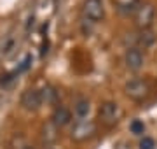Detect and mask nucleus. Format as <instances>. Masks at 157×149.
Masks as SVG:
<instances>
[{"instance_id": "obj_1", "label": "nucleus", "mask_w": 157, "mask_h": 149, "mask_svg": "<svg viewBox=\"0 0 157 149\" xmlns=\"http://www.w3.org/2000/svg\"><path fill=\"white\" fill-rule=\"evenodd\" d=\"M98 119H100V123L105 128L117 126L121 123V119H122V109H121V105L117 102H112V100L103 102L100 105V109H98Z\"/></svg>"}, {"instance_id": "obj_2", "label": "nucleus", "mask_w": 157, "mask_h": 149, "mask_svg": "<svg viewBox=\"0 0 157 149\" xmlns=\"http://www.w3.org/2000/svg\"><path fill=\"white\" fill-rule=\"evenodd\" d=\"M124 93H126L128 98L135 100V102H145L147 98L150 97L152 88H150V84H148L147 79L136 77V79H129L124 84Z\"/></svg>"}, {"instance_id": "obj_3", "label": "nucleus", "mask_w": 157, "mask_h": 149, "mask_svg": "<svg viewBox=\"0 0 157 149\" xmlns=\"http://www.w3.org/2000/svg\"><path fill=\"white\" fill-rule=\"evenodd\" d=\"M98 133V125L91 119H82L77 121L75 125L72 126L70 130V137L75 142H86V140H91V139L96 137Z\"/></svg>"}, {"instance_id": "obj_4", "label": "nucleus", "mask_w": 157, "mask_h": 149, "mask_svg": "<svg viewBox=\"0 0 157 149\" xmlns=\"http://www.w3.org/2000/svg\"><path fill=\"white\" fill-rule=\"evenodd\" d=\"M82 16L86 21L100 23L105 18V6L103 0H84L82 2Z\"/></svg>"}, {"instance_id": "obj_5", "label": "nucleus", "mask_w": 157, "mask_h": 149, "mask_svg": "<svg viewBox=\"0 0 157 149\" xmlns=\"http://www.w3.org/2000/svg\"><path fill=\"white\" fill-rule=\"evenodd\" d=\"M155 19V9L152 4H141L135 11V25L138 30H150Z\"/></svg>"}, {"instance_id": "obj_6", "label": "nucleus", "mask_w": 157, "mask_h": 149, "mask_svg": "<svg viewBox=\"0 0 157 149\" xmlns=\"http://www.w3.org/2000/svg\"><path fill=\"white\" fill-rule=\"evenodd\" d=\"M42 97H40V90L35 88H28L26 91H23L21 95V107L28 112H37L42 107Z\"/></svg>"}, {"instance_id": "obj_7", "label": "nucleus", "mask_w": 157, "mask_h": 149, "mask_svg": "<svg viewBox=\"0 0 157 149\" xmlns=\"http://www.w3.org/2000/svg\"><path fill=\"white\" fill-rule=\"evenodd\" d=\"M124 63L131 72H138L143 69L145 65V58L141 54L140 47H129L128 51L124 53Z\"/></svg>"}, {"instance_id": "obj_8", "label": "nucleus", "mask_w": 157, "mask_h": 149, "mask_svg": "<svg viewBox=\"0 0 157 149\" xmlns=\"http://www.w3.org/2000/svg\"><path fill=\"white\" fill-rule=\"evenodd\" d=\"M72 118H73V114H72V111L68 109V107H65V105H56L54 111H52L51 121L61 130V128H65V126H68L70 123H72Z\"/></svg>"}, {"instance_id": "obj_9", "label": "nucleus", "mask_w": 157, "mask_h": 149, "mask_svg": "<svg viewBox=\"0 0 157 149\" xmlns=\"http://www.w3.org/2000/svg\"><path fill=\"white\" fill-rule=\"evenodd\" d=\"M58 137H59V128H58L52 121H47V123L42 126V132H40L42 144H44L45 147H49L52 144H56Z\"/></svg>"}, {"instance_id": "obj_10", "label": "nucleus", "mask_w": 157, "mask_h": 149, "mask_svg": "<svg viewBox=\"0 0 157 149\" xmlns=\"http://www.w3.org/2000/svg\"><path fill=\"white\" fill-rule=\"evenodd\" d=\"M91 114V102L87 98L80 97L73 102V116L77 118V121H82V119H87Z\"/></svg>"}, {"instance_id": "obj_11", "label": "nucleus", "mask_w": 157, "mask_h": 149, "mask_svg": "<svg viewBox=\"0 0 157 149\" xmlns=\"http://www.w3.org/2000/svg\"><path fill=\"white\" fill-rule=\"evenodd\" d=\"M40 97H42L44 105H59V91L51 84H45L40 90Z\"/></svg>"}, {"instance_id": "obj_12", "label": "nucleus", "mask_w": 157, "mask_h": 149, "mask_svg": "<svg viewBox=\"0 0 157 149\" xmlns=\"http://www.w3.org/2000/svg\"><path fill=\"white\" fill-rule=\"evenodd\" d=\"M136 42L140 47H150L155 42V34L152 30H140L136 35Z\"/></svg>"}, {"instance_id": "obj_13", "label": "nucleus", "mask_w": 157, "mask_h": 149, "mask_svg": "<svg viewBox=\"0 0 157 149\" xmlns=\"http://www.w3.org/2000/svg\"><path fill=\"white\" fill-rule=\"evenodd\" d=\"M129 130L133 135H143L145 133V123L141 119H133L129 123Z\"/></svg>"}, {"instance_id": "obj_14", "label": "nucleus", "mask_w": 157, "mask_h": 149, "mask_svg": "<svg viewBox=\"0 0 157 149\" xmlns=\"http://www.w3.org/2000/svg\"><path fill=\"white\" fill-rule=\"evenodd\" d=\"M138 147L140 149H155V140L152 137H141V140H140V144H138Z\"/></svg>"}, {"instance_id": "obj_15", "label": "nucleus", "mask_w": 157, "mask_h": 149, "mask_svg": "<svg viewBox=\"0 0 157 149\" xmlns=\"http://www.w3.org/2000/svg\"><path fill=\"white\" fill-rule=\"evenodd\" d=\"M28 149H33V147H32V146H30V147H28Z\"/></svg>"}]
</instances>
